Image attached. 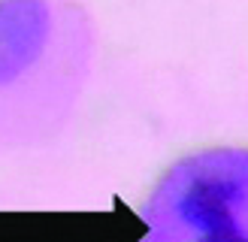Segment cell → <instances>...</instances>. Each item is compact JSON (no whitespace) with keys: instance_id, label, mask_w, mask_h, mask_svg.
I'll list each match as a JSON object with an SVG mask.
<instances>
[{"instance_id":"1","label":"cell","mask_w":248,"mask_h":242,"mask_svg":"<svg viewBox=\"0 0 248 242\" xmlns=\"http://www.w3.org/2000/svg\"><path fill=\"white\" fill-rule=\"evenodd\" d=\"M136 242H248V145H206L170 164L140 209Z\"/></svg>"}]
</instances>
